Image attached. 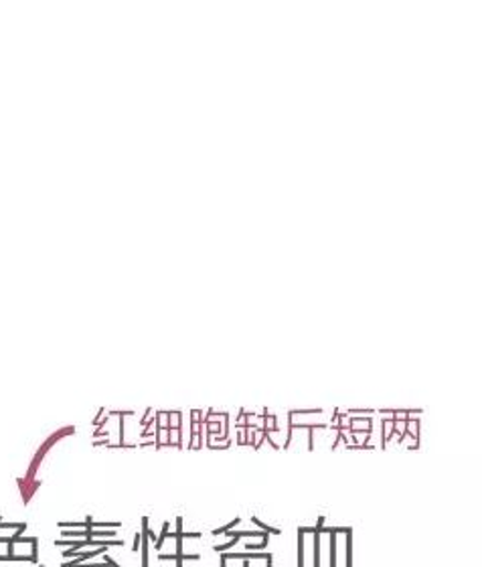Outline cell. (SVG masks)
<instances>
[{
	"label": "cell",
	"instance_id": "cell-13",
	"mask_svg": "<svg viewBox=\"0 0 482 567\" xmlns=\"http://www.w3.org/2000/svg\"><path fill=\"white\" fill-rule=\"evenodd\" d=\"M268 542H270V539H261V544H247L246 549L247 551H261V549L268 547Z\"/></svg>",
	"mask_w": 482,
	"mask_h": 567
},
{
	"label": "cell",
	"instance_id": "cell-9",
	"mask_svg": "<svg viewBox=\"0 0 482 567\" xmlns=\"http://www.w3.org/2000/svg\"><path fill=\"white\" fill-rule=\"evenodd\" d=\"M330 567H337V535L330 533Z\"/></svg>",
	"mask_w": 482,
	"mask_h": 567
},
{
	"label": "cell",
	"instance_id": "cell-1",
	"mask_svg": "<svg viewBox=\"0 0 482 567\" xmlns=\"http://www.w3.org/2000/svg\"><path fill=\"white\" fill-rule=\"evenodd\" d=\"M146 529H148V517L144 515L142 517V532H141V542H142V567H148V535H146Z\"/></svg>",
	"mask_w": 482,
	"mask_h": 567
},
{
	"label": "cell",
	"instance_id": "cell-5",
	"mask_svg": "<svg viewBox=\"0 0 482 567\" xmlns=\"http://www.w3.org/2000/svg\"><path fill=\"white\" fill-rule=\"evenodd\" d=\"M168 535H171V523H168V520H165V523H163V532H161V537H156V542H154V547H156V549H161V547H163V544H165L166 539H168Z\"/></svg>",
	"mask_w": 482,
	"mask_h": 567
},
{
	"label": "cell",
	"instance_id": "cell-10",
	"mask_svg": "<svg viewBox=\"0 0 482 567\" xmlns=\"http://www.w3.org/2000/svg\"><path fill=\"white\" fill-rule=\"evenodd\" d=\"M239 523H242V517H236V519L232 520V523H229V525H224V527H219V529H215V532H213V535H215V537H217V535H224V533H229V532H232V529H234V527H237V525H239Z\"/></svg>",
	"mask_w": 482,
	"mask_h": 567
},
{
	"label": "cell",
	"instance_id": "cell-19",
	"mask_svg": "<svg viewBox=\"0 0 482 567\" xmlns=\"http://www.w3.org/2000/svg\"><path fill=\"white\" fill-rule=\"evenodd\" d=\"M222 567H227V559L224 556H222Z\"/></svg>",
	"mask_w": 482,
	"mask_h": 567
},
{
	"label": "cell",
	"instance_id": "cell-4",
	"mask_svg": "<svg viewBox=\"0 0 482 567\" xmlns=\"http://www.w3.org/2000/svg\"><path fill=\"white\" fill-rule=\"evenodd\" d=\"M252 523L256 525V527H259V532L268 533V535H280L283 533V529H278V527H270L268 523H264V520H259L256 515L252 517Z\"/></svg>",
	"mask_w": 482,
	"mask_h": 567
},
{
	"label": "cell",
	"instance_id": "cell-17",
	"mask_svg": "<svg viewBox=\"0 0 482 567\" xmlns=\"http://www.w3.org/2000/svg\"><path fill=\"white\" fill-rule=\"evenodd\" d=\"M141 533H139V535H136V537H134V549H139V547H141Z\"/></svg>",
	"mask_w": 482,
	"mask_h": 567
},
{
	"label": "cell",
	"instance_id": "cell-6",
	"mask_svg": "<svg viewBox=\"0 0 482 567\" xmlns=\"http://www.w3.org/2000/svg\"><path fill=\"white\" fill-rule=\"evenodd\" d=\"M345 567H353V532L347 533V564Z\"/></svg>",
	"mask_w": 482,
	"mask_h": 567
},
{
	"label": "cell",
	"instance_id": "cell-20",
	"mask_svg": "<svg viewBox=\"0 0 482 567\" xmlns=\"http://www.w3.org/2000/svg\"><path fill=\"white\" fill-rule=\"evenodd\" d=\"M247 561H249V559H244V567H249V564H247Z\"/></svg>",
	"mask_w": 482,
	"mask_h": 567
},
{
	"label": "cell",
	"instance_id": "cell-12",
	"mask_svg": "<svg viewBox=\"0 0 482 567\" xmlns=\"http://www.w3.org/2000/svg\"><path fill=\"white\" fill-rule=\"evenodd\" d=\"M237 544H239V537H232V542H227V544L224 545H215L213 549H215V551H229V549Z\"/></svg>",
	"mask_w": 482,
	"mask_h": 567
},
{
	"label": "cell",
	"instance_id": "cell-18",
	"mask_svg": "<svg viewBox=\"0 0 482 567\" xmlns=\"http://www.w3.org/2000/svg\"><path fill=\"white\" fill-rule=\"evenodd\" d=\"M266 567H274V556L266 559Z\"/></svg>",
	"mask_w": 482,
	"mask_h": 567
},
{
	"label": "cell",
	"instance_id": "cell-15",
	"mask_svg": "<svg viewBox=\"0 0 482 567\" xmlns=\"http://www.w3.org/2000/svg\"><path fill=\"white\" fill-rule=\"evenodd\" d=\"M322 527H325V517H322V515H320V517H318L317 527H315V529H317V532H320V529H322Z\"/></svg>",
	"mask_w": 482,
	"mask_h": 567
},
{
	"label": "cell",
	"instance_id": "cell-16",
	"mask_svg": "<svg viewBox=\"0 0 482 567\" xmlns=\"http://www.w3.org/2000/svg\"><path fill=\"white\" fill-rule=\"evenodd\" d=\"M104 557H106L107 566H110V567H120V564H116V561H114V559H110V556H107V554H104Z\"/></svg>",
	"mask_w": 482,
	"mask_h": 567
},
{
	"label": "cell",
	"instance_id": "cell-2",
	"mask_svg": "<svg viewBox=\"0 0 482 567\" xmlns=\"http://www.w3.org/2000/svg\"><path fill=\"white\" fill-rule=\"evenodd\" d=\"M381 427V449H388L389 440L393 437V420H383Z\"/></svg>",
	"mask_w": 482,
	"mask_h": 567
},
{
	"label": "cell",
	"instance_id": "cell-14",
	"mask_svg": "<svg viewBox=\"0 0 482 567\" xmlns=\"http://www.w3.org/2000/svg\"><path fill=\"white\" fill-rule=\"evenodd\" d=\"M88 537H116V533L114 532H88Z\"/></svg>",
	"mask_w": 482,
	"mask_h": 567
},
{
	"label": "cell",
	"instance_id": "cell-3",
	"mask_svg": "<svg viewBox=\"0 0 482 567\" xmlns=\"http://www.w3.org/2000/svg\"><path fill=\"white\" fill-rule=\"evenodd\" d=\"M225 559H268V557H271V554H224Z\"/></svg>",
	"mask_w": 482,
	"mask_h": 567
},
{
	"label": "cell",
	"instance_id": "cell-8",
	"mask_svg": "<svg viewBox=\"0 0 482 567\" xmlns=\"http://www.w3.org/2000/svg\"><path fill=\"white\" fill-rule=\"evenodd\" d=\"M298 567H305V533L298 532Z\"/></svg>",
	"mask_w": 482,
	"mask_h": 567
},
{
	"label": "cell",
	"instance_id": "cell-7",
	"mask_svg": "<svg viewBox=\"0 0 482 567\" xmlns=\"http://www.w3.org/2000/svg\"><path fill=\"white\" fill-rule=\"evenodd\" d=\"M183 414L181 412H168V427L173 430H183Z\"/></svg>",
	"mask_w": 482,
	"mask_h": 567
},
{
	"label": "cell",
	"instance_id": "cell-11",
	"mask_svg": "<svg viewBox=\"0 0 482 567\" xmlns=\"http://www.w3.org/2000/svg\"><path fill=\"white\" fill-rule=\"evenodd\" d=\"M315 535V567H320V533L315 532L312 533Z\"/></svg>",
	"mask_w": 482,
	"mask_h": 567
}]
</instances>
